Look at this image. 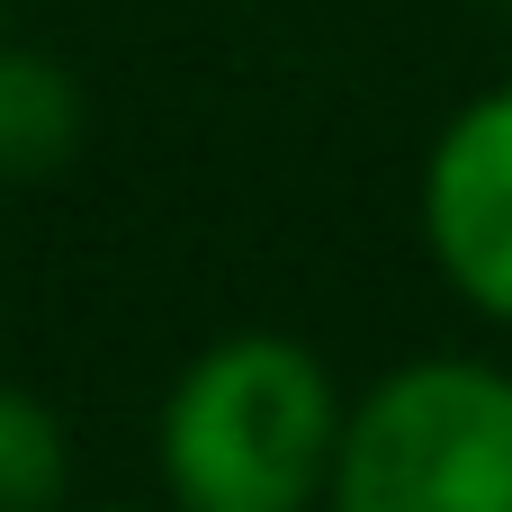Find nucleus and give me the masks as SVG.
Masks as SVG:
<instances>
[{"label":"nucleus","instance_id":"obj_3","mask_svg":"<svg viewBox=\"0 0 512 512\" xmlns=\"http://www.w3.org/2000/svg\"><path fill=\"white\" fill-rule=\"evenodd\" d=\"M423 243L441 279L486 315L512 324V81L477 90L423 153Z\"/></svg>","mask_w":512,"mask_h":512},{"label":"nucleus","instance_id":"obj_4","mask_svg":"<svg viewBox=\"0 0 512 512\" xmlns=\"http://www.w3.org/2000/svg\"><path fill=\"white\" fill-rule=\"evenodd\" d=\"M81 81L36 54V45H0V189H27V180H54L72 153H81Z\"/></svg>","mask_w":512,"mask_h":512},{"label":"nucleus","instance_id":"obj_1","mask_svg":"<svg viewBox=\"0 0 512 512\" xmlns=\"http://www.w3.org/2000/svg\"><path fill=\"white\" fill-rule=\"evenodd\" d=\"M342 450V387L288 333L207 342L162 405V486L180 512H306Z\"/></svg>","mask_w":512,"mask_h":512},{"label":"nucleus","instance_id":"obj_6","mask_svg":"<svg viewBox=\"0 0 512 512\" xmlns=\"http://www.w3.org/2000/svg\"><path fill=\"white\" fill-rule=\"evenodd\" d=\"M90 512H135V504H90Z\"/></svg>","mask_w":512,"mask_h":512},{"label":"nucleus","instance_id":"obj_2","mask_svg":"<svg viewBox=\"0 0 512 512\" xmlns=\"http://www.w3.org/2000/svg\"><path fill=\"white\" fill-rule=\"evenodd\" d=\"M324 512H512V369L405 360L351 414Z\"/></svg>","mask_w":512,"mask_h":512},{"label":"nucleus","instance_id":"obj_5","mask_svg":"<svg viewBox=\"0 0 512 512\" xmlns=\"http://www.w3.org/2000/svg\"><path fill=\"white\" fill-rule=\"evenodd\" d=\"M63 477H72V432L54 423V405L0 387V512H54Z\"/></svg>","mask_w":512,"mask_h":512}]
</instances>
